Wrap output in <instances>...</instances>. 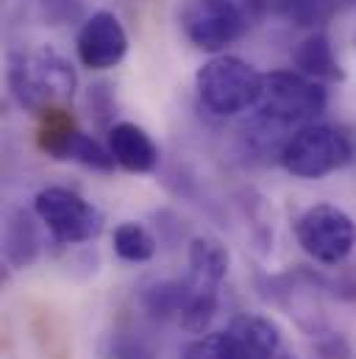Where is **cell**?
Segmentation results:
<instances>
[{"label": "cell", "instance_id": "1", "mask_svg": "<svg viewBox=\"0 0 356 359\" xmlns=\"http://www.w3.org/2000/svg\"><path fill=\"white\" fill-rule=\"evenodd\" d=\"M6 84L20 109L42 117L73 100L78 76L56 48L42 45L36 50L11 53Z\"/></svg>", "mask_w": 356, "mask_h": 359}, {"label": "cell", "instance_id": "2", "mask_svg": "<svg viewBox=\"0 0 356 359\" xmlns=\"http://www.w3.org/2000/svg\"><path fill=\"white\" fill-rule=\"evenodd\" d=\"M265 76L245 59L231 53L212 56L195 73V92L200 106L214 117H234L259 106Z\"/></svg>", "mask_w": 356, "mask_h": 359}, {"label": "cell", "instance_id": "3", "mask_svg": "<svg viewBox=\"0 0 356 359\" xmlns=\"http://www.w3.org/2000/svg\"><path fill=\"white\" fill-rule=\"evenodd\" d=\"M354 159L348 134L329 123H306L289 134L281 148V168L303 181H320L343 170Z\"/></svg>", "mask_w": 356, "mask_h": 359}, {"label": "cell", "instance_id": "4", "mask_svg": "<svg viewBox=\"0 0 356 359\" xmlns=\"http://www.w3.org/2000/svg\"><path fill=\"white\" fill-rule=\"evenodd\" d=\"M281 332L265 315H237L228 329L192 340L181 359H275Z\"/></svg>", "mask_w": 356, "mask_h": 359}, {"label": "cell", "instance_id": "5", "mask_svg": "<svg viewBox=\"0 0 356 359\" xmlns=\"http://www.w3.org/2000/svg\"><path fill=\"white\" fill-rule=\"evenodd\" d=\"M329 106V92L320 81L298 70H273L265 76V90L259 100V114L289 128L315 123Z\"/></svg>", "mask_w": 356, "mask_h": 359}, {"label": "cell", "instance_id": "6", "mask_svg": "<svg viewBox=\"0 0 356 359\" xmlns=\"http://www.w3.org/2000/svg\"><path fill=\"white\" fill-rule=\"evenodd\" d=\"M295 240L309 259L337 268L354 254L356 223L345 209L334 203H315L298 215Z\"/></svg>", "mask_w": 356, "mask_h": 359}, {"label": "cell", "instance_id": "7", "mask_svg": "<svg viewBox=\"0 0 356 359\" xmlns=\"http://www.w3.org/2000/svg\"><path fill=\"white\" fill-rule=\"evenodd\" d=\"M178 25L186 42L203 53H226L248 31V17L237 0H184Z\"/></svg>", "mask_w": 356, "mask_h": 359}, {"label": "cell", "instance_id": "8", "mask_svg": "<svg viewBox=\"0 0 356 359\" xmlns=\"http://www.w3.org/2000/svg\"><path fill=\"white\" fill-rule=\"evenodd\" d=\"M34 215L59 245H81L103 231V215L70 187H45L34 198Z\"/></svg>", "mask_w": 356, "mask_h": 359}, {"label": "cell", "instance_id": "9", "mask_svg": "<svg viewBox=\"0 0 356 359\" xmlns=\"http://www.w3.org/2000/svg\"><path fill=\"white\" fill-rule=\"evenodd\" d=\"M36 145L50 159L76 162V165H81L87 170H95V173H111L114 165H117L111 151L103 148L95 137L84 134L64 109H53V111L42 114Z\"/></svg>", "mask_w": 356, "mask_h": 359}, {"label": "cell", "instance_id": "10", "mask_svg": "<svg viewBox=\"0 0 356 359\" xmlns=\"http://www.w3.org/2000/svg\"><path fill=\"white\" fill-rule=\"evenodd\" d=\"M76 53L87 70L100 73V70L117 67L128 53V34H125V25L120 22V17L106 8L89 14L78 28Z\"/></svg>", "mask_w": 356, "mask_h": 359}, {"label": "cell", "instance_id": "11", "mask_svg": "<svg viewBox=\"0 0 356 359\" xmlns=\"http://www.w3.org/2000/svg\"><path fill=\"white\" fill-rule=\"evenodd\" d=\"M109 151L128 173H153L159 168V145L137 123H114L109 128Z\"/></svg>", "mask_w": 356, "mask_h": 359}, {"label": "cell", "instance_id": "12", "mask_svg": "<svg viewBox=\"0 0 356 359\" xmlns=\"http://www.w3.org/2000/svg\"><path fill=\"white\" fill-rule=\"evenodd\" d=\"M292 65L298 73L320 81V84H334L345 79V70L334 53V45L329 39L326 31H312L309 36H303L292 53Z\"/></svg>", "mask_w": 356, "mask_h": 359}, {"label": "cell", "instance_id": "13", "mask_svg": "<svg viewBox=\"0 0 356 359\" xmlns=\"http://www.w3.org/2000/svg\"><path fill=\"white\" fill-rule=\"evenodd\" d=\"M189 281L195 287H212V290H220L223 278L228 276V265H231V257H228V248L214 240V237H195L189 243Z\"/></svg>", "mask_w": 356, "mask_h": 359}, {"label": "cell", "instance_id": "14", "mask_svg": "<svg viewBox=\"0 0 356 359\" xmlns=\"http://www.w3.org/2000/svg\"><path fill=\"white\" fill-rule=\"evenodd\" d=\"M42 243L36 234V223L31 220V215L25 212H11L6 231H3V257L14 270L31 268L39 259Z\"/></svg>", "mask_w": 356, "mask_h": 359}, {"label": "cell", "instance_id": "15", "mask_svg": "<svg viewBox=\"0 0 356 359\" xmlns=\"http://www.w3.org/2000/svg\"><path fill=\"white\" fill-rule=\"evenodd\" d=\"M111 243H114V254L123 262H131V265L151 262L153 254H156V237L137 220H123L114 229Z\"/></svg>", "mask_w": 356, "mask_h": 359}, {"label": "cell", "instance_id": "16", "mask_svg": "<svg viewBox=\"0 0 356 359\" xmlns=\"http://www.w3.org/2000/svg\"><path fill=\"white\" fill-rule=\"evenodd\" d=\"M262 3L287 22L312 31H317L334 14V0H262Z\"/></svg>", "mask_w": 356, "mask_h": 359}, {"label": "cell", "instance_id": "17", "mask_svg": "<svg viewBox=\"0 0 356 359\" xmlns=\"http://www.w3.org/2000/svg\"><path fill=\"white\" fill-rule=\"evenodd\" d=\"M189 301V281H159L142 292V306L153 318H181Z\"/></svg>", "mask_w": 356, "mask_h": 359}, {"label": "cell", "instance_id": "18", "mask_svg": "<svg viewBox=\"0 0 356 359\" xmlns=\"http://www.w3.org/2000/svg\"><path fill=\"white\" fill-rule=\"evenodd\" d=\"M36 8L42 20L53 28H64V25H76L87 20L84 0H36Z\"/></svg>", "mask_w": 356, "mask_h": 359}]
</instances>
